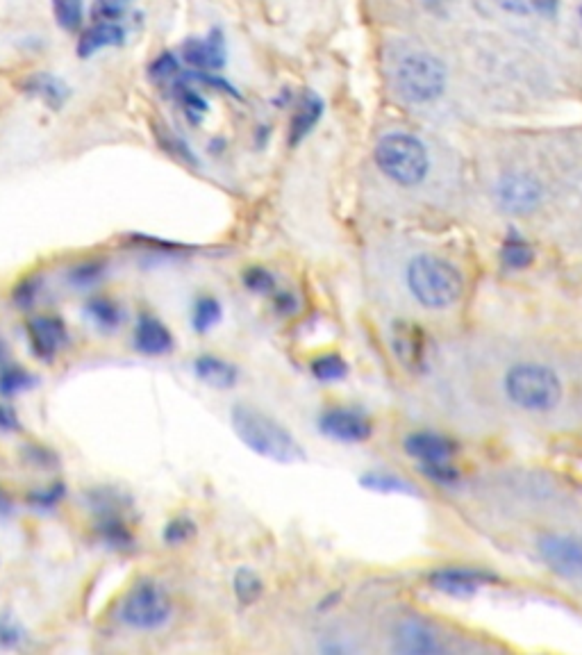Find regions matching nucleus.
Returning a JSON list of instances; mask_svg holds the SVG:
<instances>
[{
    "mask_svg": "<svg viewBox=\"0 0 582 655\" xmlns=\"http://www.w3.org/2000/svg\"><path fill=\"white\" fill-rule=\"evenodd\" d=\"M419 3H421L423 7H437V5L446 3V0H419Z\"/></svg>",
    "mask_w": 582,
    "mask_h": 655,
    "instance_id": "obj_45",
    "label": "nucleus"
},
{
    "mask_svg": "<svg viewBox=\"0 0 582 655\" xmlns=\"http://www.w3.org/2000/svg\"><path fill=\"white\" fill-rule=\"evenodd\" d=\"M132 346L137 353L148 355V358H164V355L176 351V337L157 314L141 310L135 328H132Z\"/></svg>",
    "mask_w": 582,
    "mask_h": 655,
    "instance_id": "obj_9",
    "label": "nucleus"
},
{
    "mask_svg": "<svg viewBox=\"0 0 582 655\" xmlns=\"http://www.w3.org/2000/svg\"><path fill=\"white\" fill-rule=\"evenodd\" d=\"M544 560L557 574L576 576L582 574V542L567 535H548L542 540Z\"/></svg>",
    "mask_w": 582,
    "mask_h": 655,
    "instance_id": "obj_13",
    "label": "nucleus"
},
{
    "mask_svg": "<svg viewBox=\"0 0 582 655\" xmlns=\"http://www.w3.org/2000/svg\"><path fill=\"white\" fill-rule=\"evenodd\" d=\"M503 260L510 264V267H526L532 260V251L521 239H510L503 248Z\"/></svg>",
    "mask_w": 582,
    "mask_h": 655,
    "instance_id": "obj_39",
    "label": "nucleus"
},
{
    "mask_svg": "<svg viewBox=\"0 0 582 655\" xmlns=\"http://www.w3.org/2000/svg\"><path fill=\"white\" fill-rule=\"evenodd\" d=\"M191 369H194V376L207 387L232 389L239 383L237 364L223 360L219 355H210V353L198 355L194 364H191Z\"/></svg>",
    "mask_w": 582,
    "mask_h": 655,
    "instance_id": "obj_16",
    "label": "nucleus"
},
{
    "mask_svg": "<svg viewBox=\"0 0 582 655\" xmlns=\"http://www.w3.org/2000/svg\"><path fill=\"white\" fill-rule=\"evenodd\" d=\"M35 385L37 376L23 367V364L7 360L3 367H0V396H3L5 401H10L23 392H30Z\"/></svg>",
    "mask_w": 582,
    "mask_h": 655,
    "instance_id": "obj_22",
    "label": "nucleus"
},
{
    "mask_svg": "<svg viewBox=\"0 0 582 655\" xmlns=\"http://www.w3.org/2000/svg\"><path fill=\"white\" fill-rule=\"evenodd\" d=\"M507 394L526 410H548L560 401L562 387L551 369L521 364L507 373Z\"/></svg>",
    "mask_w": 582,
    "mask_h": 655,
    "instance_id": "obj_6",
    "label": "nucleus"
},
{
    "mask_svg": "<svg viewBox=\"0 0 582 655\" xmlns=\"http://www.w3.org/2000/svg\"><path fill=\"white\" fill-rule=\"evenodd\" d=\"M53 16L60 30L80 32L82 21H85V3L82 0H53Z\"/></svg>",
    "mask_w": 582,
    "mask_h": 655,
    "instance_id": "obj_29",
    "label": "nucleus"
},
{
    "mask_svg": "<svg viewBox=\"0 0 582 655\" xmlns=\"http://www.w3.org/2000/svg\"><path fill=\"white\" fill-rule=\"evenodd\" d=\"M221 319H223V305L214 294L205 292L194 298V303H191V310H189V323L191 328H194V333L198 335L212 333V330L221 323Z\"/></svg>",
    "mask_w": 582,
    "mask_h": 655,
    "instance_id": "obj_20",
    "label": "nucleus"
},
{
    "mask_svg": "<svg viewBox=\"0 0 582 655\" xmlns=\"http://www.w3.org/2000/svg\"><path fill=\"white\" fill-rule=\"evenodd\" d=\"M21 89L26 91L28 96L37 98V101L44 103L46 107H51V110H60V107L69 101L71 91L69 85L62 78H57L55 73H48V71H39V73H32L26 80H23Z\"/></svg>",
    "mask_w": 582,
    "mask_h": 655,
    "instance_id": "obj_18",
    "label": "nucleus"
},
{
    "mask_svg": "<svg viewBox=\"0 0 582 655\" xmlns=\"http://www.w3.org/2000/svg\"><path fill=\"white\" fill-rule=\"evenodd\" d=\"M319 430L328 439H335V442L355 444L369 439L373 428L371 421L362 412L339 405V408H328L326 412H321Z\"/></svg>",
    "mask_w": 582,
    "mask_h": 655,
    "instance_id": "obj_10",
    "label": "nucleus"
},
{
    "mask_svg": "<svg viewBox=\"0 0 582 655\" xmlns=\"http://www.w3.org/2000/svg\"><path fill=\"white\" fill-rule=\"evenodd\" d=\"M105 276V262L103 260H82L66 271V283L73 289H91L101 283Z\"/></svg>",
    "mask_w": 582,
    "mask_h": 655,
    "instance_id": "obj_27",
    "label": "nucleus"
},
{
    "mask_svg": "<svg viewBox=\"0 0 582 655\" xmlns=\"http://www.w3.org/2000/svg\"><path fill=\"white\" fill-rule=\"evenodd\" d=\"M501 201L512 212H526L539 201V185L528 176H510L501 182Z\"/></svg>",
    "mask_w": 582,
    "mask_h": 655,
    "instance_id": "obj_19",
    "label": "nucleus"
},
{
    "mask_svg": "<svg viewBox=\"0 0 582 655\" xmlns=\"http://www.w3.org/2000/svg\"><path fill=\"white\" fill-rule=\"evenodd\" d=\"M419 337H421V330H410V333H405V330H403V335L398 333V342H396L398 344V355H401L405 362L414 364L421 358V346L417 348Z\"/></svg>",
    "mask_w": 582,
    "mask_h": 655,
    "instance_id": "obj_38",
    "label": "nucleus"
},
{
    "mask_svg": "<svg viewBox=\"0 0 582 655\" xmlns=\"http://www.w3.org/2000/svg\"><path fill=\"white\" fill-rule=\"evenodd\" d=\"M182 60H185L191 69L203 73L221 71L228 62L223 32L219 28H212L205 37H189L185 44H182Z\"/></svg>",
    "mask_w": 582,
    "mask_h": 655,
    "instance_id": "obj_11",
    "label": "nucleus"
},
{
    "mask_svg": "<svg viewBox=\"0 0 582 655\" xmlns=\"http://www.w3.org/2000/svg\"><path fill=\"white\" fill-rule=\"evenodd\" d=\"M126 41V28L119 21H94V26L80 32L78 37V57L87 60V57L96 55L105 48L121 46Z\"/></svg>",
    "mask_w": 582,
    "mask_h": 655,
    "instance_id": "obj_15",
    "label": "nucleus"
},
{
    "mask_svg": "<svg viewBox=\"0 0 582 655\" xmlns=\"http://www.w3.org/2000/svg\"><path fill=\"white\" fill-rule=\"evenodd\" d=\"M28 642V630L12 615H0V649L16 651Z\"/></svg>",
    "mask_w": 582,
    "mask_h": 655,
    "instance_id": "obj_33",
    "label": "nucleus"
},
{
    "mask_svg": "<svg viewBox=\"0 0 582 655\" xmlns=\"http://www.w3.org/2000/svg\"><path fill=\"white\" fill-rule=\"evenodd\" d=\"M446 69L437 57L419 53L407 55L396 69V89L405 101L428 103L444 91Z\"/></svg>",
    "mask_w": 582,
    "mask_h": 655,
    "instance_id": "obj_7",
    "label": "nucleus"
},
{
    "mask_svg": "<svg viewBox=\"0 0 582 655\" xmlns=\"http://www.w3.org/2000/svg\"><path fill=\"white\" fill-rule=\"evenodd\" d=\"M362 485L373 489V492H394V489H403L401 480L382 474H369L367 478H362Z\"/></svg>",
    "mask_w": 582,
    "mask_h": 655,
    "instance_id": "obj_42",
    "label": "nucleus"
},
{
    "mask_svg": "<svg viewBox=\"0 0 582 655\" xmlns=\"http://www.w3.org/2000/svg\"><path fill=\"white\" fill-rule=\"evenodd\" d=\"M376 162L387 178L412 187L426 178L428 153L419 139L410 135H387L376 146Z\"/></svg>",
    "mask_w": 582,
    "mask_h": 655,
    "instance_id": "obj_4",
    "label": "nucleus"
},
{
    "mask_svg": "<svg viewBox=\"0 0 582 655\" xmlns=\"http://www.w3.org/2000/svg\"><path fill=\"white\" fill-rule=\"evenodd\" d=\"M85 314L91 326H94L98 333L103 335H112L116 330L123 328V323H126V308L112 298L110 294H103V292H96L91 294L87 301H85Z\"/></svg>",
    "mask_w": 582,
    "mask_h": 655,
    "instance_id": "obj_14",
    "label": "nucleus"
},
{
    "mask_svg": "<svg viewBox=\"0 0 582 655\" xmlns=\"http://www.w3.org/2000/svg\"><path fill=\"white\" fill-rule=\"evenodd\" d=\"M496 3L512 14H553L557 0H496Z\"/></svg>",
    "mask_w": 582,
    "mask_h": 655,
    "instance_id": "obj_36",
    "label": "nucleus"
},
{
    "mask_svg": "<svg viewBox=\"0 0 582 655\" xmlns=\"http://www.w3.org/2000/svg\"><path fill=\"white\" fill-rule=\"evenodd\" d=\"M310 371L319 383H339V380L346 378L348 364L342 355L321 353L310 362Z\"/></svg>",
    "mask_w": 582,
    "mask_h": 655,
    "instance_id": "obj_28",
    "label": "nucleus"
},
{
    "mask_svg": "<svg viewBox=\"0 0 582 655\" xmlns=\"http://www.w3.org/2000/svg\"><path fill=\"white\" fill-rule=\"evenodd\" d=\"M10 508H12V503L7 501L3 494H0V514H7V510H10Z\"/></svg>",
    "mask_w": 582,
    "mask_h": 655,
    "instance_id": "obj_44",
    "label": "nucleus"
},
{
    "mask_svg": "<svg viewBox=\"0 0 582 655\" xmlns=\"http://www.w3.org/2000/svg\"><path fill=\"white\" fill-rule=\"evenodd\" d=\"M323 116V98L317 91L305 89L301 96H298V103L294 107V114L289 119V130H287V144L301 146L310 132L317 128V123Z\"/></svg>",
    "mask_w": 582,
    "mask_h": 655,
    "instance_id": "obj_12",
    "label": "nucleus"
},
{
    "mask_svg": "<svg viewBox=\"0 0 582 655\" xmlns=\"http://www.w3.org/2000/svg\"><path fill=\"white\" fill-rule=\"evenodd\" d=\"M405 449L412 455V458L421 460L426 467H442V464H448L451 455L455 453V444L451 442V439H446L442 435L417 433V435L407 437Z\"/></svg>",
    "mask_w": 582,
    "mask_h": 655,
    "instance_id": "obj_17",
    "label": "nucleus"
},
{
    "mask_svg": "<svg viewBox=\"0 0 582 655\" xmlns=\"http://www.w3.org/2000/svg\"><path fill=\"white\" fill-rule=\"evenodd\" d=\"M580 14H582V10H580Z\"/></svg>",
    "mask_w": 582,
    "mask_h": 655,
    "instance_id": "obj_46",
    "label": "nucleus"
},
{
    "mask_svg": "<svg viewBox=\"0 0 582 655\" xmlns=\"http://www.w3.org/2000/svg\"><path fill=\"white\" fill-rule=\"evenodd\" d=\"M271 303L273 310L282 314V317H291V314L298 312V298L294 292H289V289H278V292L271 296Z\"/></svg>",
    "mask_w": 582,
    "mask_h": 655,
    "instance_id": "obj_40",
    "label": "nucleus"
},
{
    "mask_svg": "<svg viewBox=\"0 0 582 655\" xmlns=\"http://www.w3.org/2000/svg\"><path fill=\"white\" fill-rule=\"evenodd\" d=\"M432 585L446 594L464 596V594H471L478 590L480 578L476 574H471V571L448 569V571H439V574H435V578H432Z\"/></svg>",
    "mask_w": 582,
    "mask_h": 655,
    "instance_id": "obj_25",
    "label": "nucleus"
},
{
    "mask_svg": "<svg viewBox=\"0 0 582 655\" xmlns=\"http://www.w3.org/2000/svg\"><path fill=\"white\" fill-rule=\"evenodd\" d=\"M64 499H66V485L60 483V480H55V483H48L46 487H39V489H32V492H28L26 503L37 512H51Z\"/></svg>",
    "mask_w": 582,
    "mask_h": 655,
    "instance_id": "obj_30",
    "label": "nucleus"
},
{
    "mask_svg": "<svg viewBox=\"0 0 582 655\" xmlns=\"http://www.w3.org/2000/svg\"><path fill=\"white\" fill-rule=\"evenodd\" d=\"M241 283L255 296H273L278 292V278L264 267H248L241 273Z\"/></svg>",
    "mask_w": 582,
    "mask_h": 655,
    "instance_id": "obj_31",
    "label": "nucleus"
},
{
    "mask_svg": "<svg viewBox=\"0 0 582 655\" xmlns=\"http://www.w3.org/2000/svg\"><path fill=\"white\" fill-rule=\"evenodd\" d=\"M153 137L155 142L160 144L162 151L166 155H171L176 162L185 164V167H198V164H201L196 153L191 151V146L178 135V132H173L169 126H166V123L153 121Z\"/></svg>",
    "mask_w": 582,
    "mask_h": 655,
    "instance_id": "obj_21",
    "label": "nucleus"
},
{
    "mask_svg": "<svg viewBox=\"0 0 582 655\" xmlns=\"http://www.w3.org/2000/svg\"><path fill=\"white\" fill-rule=\"evenodd\" d=\"M89 508L94 512V530L107 549L112 551H132L137 546V535L126 517V505L121 494L96 489L89 494Z\"/></svg>",
    "mask_w": 582,
    "mask_h": 655,
    "instance_id": "obj_5",
    "label": "nucleus"
},
{
    "mask_svg": "<svg viewBox=\"0 0 582 655\" xmlns=\"http://www.w3.org/2000/svg\"><path fill=\"white\" fill-rule=\"evenodd\" d=\"M171 87H173V98H176V103L180 105L182 114L187 116V121L191 126H201L207 110H210V105H207L205 98L189 85L185 73H182V78L178 82H173Z\"/></svg>",
    "mask_w": 582,
    "mask_h": 655,
    "instance_id": "obj_23",
    "label": "nucleus"
},
{
    "mask_svg": "<svg viewBox=\"0 0 582 655\" xmlns=\"http://www.w3.org/2000/svg\"><path fill=\"white\" fill-rule=\"evenodd\" d=\"M148 78H151L155 85H173V82H178L182 78L178 57L173 53L157 55L151 66H148Z\"/></svg>",
    "mask_w": 582,
    "mask_h": 655,
    "instance_id": "obj_32",
    "label": "nucleus"
},
{
    "mask_svg": "<svg viewBox=\"0 0 582 655\" xmlns=\"http://www.w3.org/2000/svg\"><path fill=\"white\" fill-rule=\"evenodd\" d=\"M10 360V351H7V342L3 337H0V367H3V364Z\"/></svg>",
    "mask_w": 582,
    "mask_h": 655,
    "instance_id": "obj_43",
    "label": "nucleus"
},
{
    "mask_svg": "<svg viewBox=\"0 0 582 655\" xmlns=\"http://www.w3.org/2000/svg\"><path fill=\"white\" fill-rule=\"evenodd\" d=\"M230 424L241 442L253 453L260 455V458L282 464L301 460L303 449L298 446L294 435H291V430L260 408L237 403L230 410Z\"/></svg>",
    "mask_w": 582,
    "mask_h": 655,
    "instance_id": "obj_1",
    "label": "nucleus"
},
{
    "mask_svg": "<svg viewBox=\"0 0 582 655\" xmlns=\"http://www.w3.org/2000/svg\"><path fill=\"white\" fill-rule=\"evenodd\" d=\"M128 0H94L91 19L94 21H119L126 14Z\"/></svg>",
    "mask_w": 582,
    "mask_h": 655,
    "instance_id": "obj_37",
    "label": "nucleus"
},
{
    "mask_svg": "<svg viewBox=\"0 0 582 655\" xmlns=\"http://www.w3.org/2000/svg\"><path fill=\"white\" fill-rule=\"evenodd\" d=\"M26 339L32 355L48 364L69 344V328L55 314H37L26 323Z\"/></svg>",
    "mask_w": 582,
    "mask_h": 655,
    "instance_id": "obj_8",
    "label": "nucleus"
},
{
    "mask_svg": "<svg viewBox=\"0 0 582 655\" xmlns=\"http://www.w3.org/2000/svg\"><path fill=\"white\" fill-rule=\"evenodd\" d=\"M39 294H41V278L39 276H28L14 287L12 303L21 310H30V308H35Z\"/></svg>",
    "mask_w": 582,
    "mask_h": 655,
    "instance_id": "obj_35",
    "label": "nucleus"
},
{
    "mask_svg": "<svg viewBox=\"0 0 582 655\" xmlns=\"http://www.w3.org/2000/svg\"><path fill=\"white\" fill-rule=\"evenodd\" d=\"M439 649H442V646L437 644L435 637H432L421 624H405L401 626V630H398V651L426 655V653H437Z\"/></svg>",
    "mask_w": 582,
    "mask_h": 655,
    "instance_id": "obj_24",
    "label": "nucleus"
},
{
    "mask_svg": "<svg viewBox=\"0 0 582 655\" xmlns=\"http://www.w3.org/2000/svg\"><path fill=\"white\" fill-rule=\"evenodd\" d=\"M407 283H410L412 294L417 296L423 305H430V308L451 305L462 292L460 273L448 262L432 255L417 257V260L410 264V269H407Z\"/></svg>",
    "mask_w": 582,
    "mask_h": 655,
    "instance_id": "obj_3",
    "label": "nucleus"
},
{
    "mask_svg": "<svg viewBox=\"0 0 582 655\" xmlns=\"http://www.w3.org/2000/svg\"><path fill=\"white\" fill-rule=\"evenodd\" d=\"M232 592H235L237 601L241 605H253L262 599L264 580L257 571L241 567L237 569V574L232 576Z\"/></svg>",
    "mask_w": 582,
    "mask_h": 655,
    "instance_id": "obj_26",
    "label": "nucleus"
},
{
    "mask_svg": "<svg viewBox=\"0 0 582 655\" xmlns=\"http://www.w3.org/2000/svg\"><path fill=\"white\" fill-rule=\"evenodd\" d=\"M21 430V419L10 403L0 401V435H14Z\"/></svg>",
    "mask_w": 582,
    "mask_h": 655,
    "instance_id": "obj_41",
    "label": "nucleus"
},
{
    "mask_svg": "<svg viewBox=\"0 0 582 655\" xmlns=\"http://www.w3.org/2000/svg\"><path fill=\"white\" fill-rule=\"evenodd\" d=\"M173 599L162 583L141 578L119 601V621L135 633H157L171 624Z\"/></svg>",
    "mask_w": 582,
    "mask_h": 655,
    "instance_id": "obj_2",
    "label": "nucleus"
},
{
    "mask_svg": "<svg viewBox=\"0 0 582 655\" xmlns=\"http://www.w3.org/2000/svg\"><path fill=\"white\" fill-rule=\"evenodd\" d=\"M194 535H196V524L189 517H185V514L173 517L162 530V540L166 546H182V544H187Z\"/></svg>",
    "mask_w": 582,
    "mask_h": 655,
    "instance_id": "obj_34",
    "label": "nucleus"
}]
</instances>
